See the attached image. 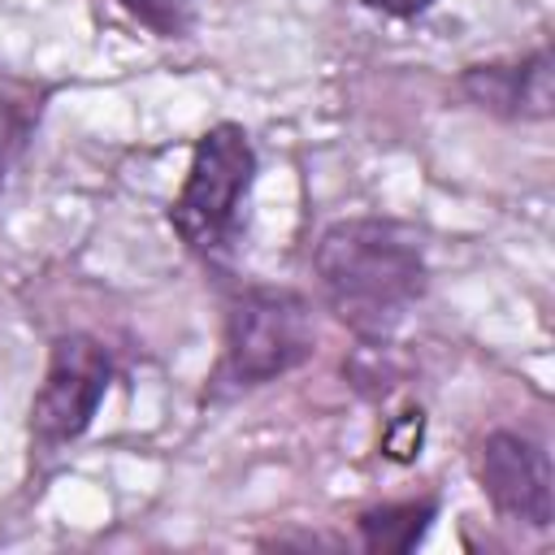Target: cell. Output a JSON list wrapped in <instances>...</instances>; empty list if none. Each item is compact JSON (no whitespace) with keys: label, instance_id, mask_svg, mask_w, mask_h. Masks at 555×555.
<instances>
[{"label":"cell","instance_id":"7","mask_svg":"<svg viewBox=\"0 0 555 555\" xmlns=\"http://www.w3.org/2000/svg\"><path fill=\"white\" fill-rule=\"evenodd\" d=\"M434 516H438V503L434 499H408V503H382V507L360 512L356 529H360L364 551L403 555V551H412L429 533V520Z\"/></svg>","mask_w":555,"mask_h":555},{"label":"cell","instance_id":"6","mask_svg":"<svg viewBox=\"0 0 555 555\" xmlns=\"http://www.w3.org/2000/svg\"><path fill=\"white\" fill-rule=\"evenodd\" d=\"M460 91L503 121H546L555 113V61L551 48H533L520 61H486L460 74Z\"/></svg>","mask_w":555,"mask_h":555},{"label":"cell","instance_id":"5","mask_svg":"<svg viewBox=\"0 0 555 555\" xmlns=\"http://www.w3.org/2000/svg\"><path fill=\"white\" fill-rule=\"evenodd\" d=\"M477 481L490 499V507L503 520L551 529L555 520V477L551 455L538 438L520 429H494L477 447Z\"/></svg>","mask_w":555,"mask_h":555},{"label":"cell","instance_id":"2","mask_svg":"<svg viewBox=\"0 0 555 555\" xmlns=\"http://www.w3.org/2000/svg\"><path fill=\"white\" fill-rule=\"evenodd\" d=\"M256 182V147L238 121H217L199 134L182 191L169 204V225L178 238L199 251H225L238 238L243 204Z\"/></svg>","mask_w":555,"mask_h":555},{"label":"cell","instance_id":"1","mask_svg":"<svg viewBox=\"0 0 555 555\" xmlns=\"http://www.w3.org/2000/svg\"><path fill=\"white\" fill-rule=\"evenodd\" d=\"M330 312L364 343H386L425 295L421 234L395 217L334 221L312 251Z\"/></svg>","mask_w":555,"mask_h":555},{"label":"cell","instance_id":"3","mask_svg":"<svg viewBox=\"0 0 555 555\" xmlns=\"http://www.w3.org/2000/svg\"><path fill=\"white\" fill-rule=\"evenodd\" d=\"M312 351V304L286 286H247L225 312V351L217 377L238 390L264 386L299 369Z\"/></svg>","mask_w":555,"mask_h":555},{"label":"cell","instance_id":"9","mask_svg":"<svg viewBox=\"0 0 555 555\" xmlns=\"http://www.w3.org/2000/svg\"><path fill=\"white\" fill-rule=\"evenodd\" d=\"M121 4H126L130 13H139L147 26L165 30V35H169V30H178V17L169 13V4H165V0H121Z\"/></svg>","mask_w":555,"mask_h":555},{"label":"cell","instance_id":"8","mask_svg":"<svg viewBox=\"0 0 555 555\" xmlns=\"http://www.w3.org/2000/svg\"><path fill=\"white\" fill-rule=\"evenodd\" d=\"M421 442H425V412L421 408L390 416L382 429V455H390L395 464H412L421 455Z\"/></svg>","mask_w":555,"mask_h":555},{"label":"cell","instance_id":"10","mask_svg":"<svg viewBox=\"0 0 555 555\" xmlns=\"http://www.w3.org/2000/svg\"><path fill=\"white\" fill-rule=\"evenodd\" d=\"M373 13H386V17H399V22H408V17H421L434 0H364Z\"/></svg>","mask_w":555,"mask_h":555},{"label":"cell","instance_id":"4","mask_svg":"<svg viewBox=\"0 0 555 555\" xmlns=\"http://www.w3.org/2000/svg\"><path fill=\"white\" fill-rule=\"evenodd\" d=\"M113 382V356L91 334H61L48 351V373L30 403V434L39 447H65L95 421Z\"/></svg>","mask_w":555,"mask_h":555}]
</instances>
